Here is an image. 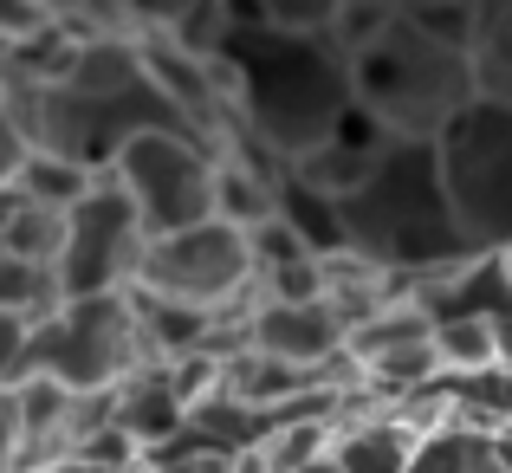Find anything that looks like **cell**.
Wrapping results in <instances>:
<instances>
[{"instance_id": "cell-1", "label": "cell", "mask_w": 512, "mask_h": 473, "mask_svg": "<svg viewBox=\"0 0 512 473\" xmlns=\"http://www.w3.org/2000/svg\"><path fill=\"white\" fill-rule=\"evenodd\" d=\"M221 72H227V98H234V130L266 143L279 162H299L305 150L331 143V130L357 104L350 52L338 33H292V26L234 33L221 52Z\"/></svg>"}, {"instance_id": "cell-2", "label": "cell", "mask_w": 512, "mask_h": 473, "mask_svg": "<svg viewBox=\"0 0 512 473\" xmlns=\"http://www.w3.org/2000/svg\"><path fill=\"white\" fill-rule=\"evenodd\" d=\"M344 227L350 247L396 279H428L480 260V247L467 240L461 214H454L448 175H441V143H389L370 188L357 201H344Z\"/></svg>"}, {"instance_id": "cell-3", "label": "cell", "mask_w": 512, "mask_h": 473, "mask_svg": "<svg viewBox=\"0 0 512 473\" xmlns=\"http://www.w3.org/2000/svg\"><path fill=\"white\" fill-rule=\"evenodd\" d=\"M150 130H195L169 104V91L150 78L137 33L91 39L78 72L46 91V150L85 162V169L111 175L117 156Z\"/></svg>"}, {"instance_id": "cell-4", "label": "cell", "mask_w": 512, "mask_h": 473, "mask_svg": "<svg viewBox=\"0 0 512 473\" xmlns=\"http://www.w3.org/2000/svg\"><path fill=\"white\" fill-rule=\"evenodd\" d=\"M350 85H357V104L396 143H441L480 104V65L474 52L448 46V39L422 33L409 13H396L370 46L350 52Z\"/></svg>"}, {"instance_id": "cell-5", "label": "cell", "mask_w": 512, "mask_h": 473, "mask_svg": "<svg viewBox=\"0 0 512 473\" xmlns=\"http://www.w3.org/2000/svg\"><path fill=\"white\" fill-rule=\"evenodd\" d=\"M0 383H26V376H59L78 396H111L137 370H150V337L137 318V292H104V299H72L46 331L0 318Z\"/></svg>"}, {"instance_id": "cell-6", "label": "cell", "mask_w": 512, "mask_h": 473, "mask_svg": "<svg viewBox=\"0 0 512 473\" xmlns=\"http://www.w3.org/2000/svg\"><path fill=\"white\" fill-rule=\"evenodd\" d=\"M260 286V260H253V234L234 221H201L182 234H156L143 253L137 292L150 299H175L195 305V312H227V305H247Z\"/></svg>"}, {"instance_id": "cell-7", "label": "cell", "mask_w": 512, "mask_h": 473, "mask_svg": "<svg viewBox=\"0 0 512 473\" xmlns=\"http://www.w3.org/2000/svg\"><path fill=\"white\" fill-rule=\"evenodd\" d=\"M441 175H448L467 240L480 253L512 247V104L480 98L441 137Z\"/></svg>"}, {"instance_id": "cell-8", "label": "cell", "mask_w": 512, "mask_h": 473, "mask_svg": "<svg viewBox=\"0 0 512 473\" xmlns=\"http://www.w3.org/2000/svg\"><path fill=\"white\" fill-rule=\"evenodd\" d=\"M117 182L150 221V234H182V227L214 221V175L221 150L201 130H150L117 156Z\"/></svg>"}, {"instance_id": "cell-9", "label": "cell", "mask_w": 512, "mask_h": 473, "mask_svg": "<svg viewBox=\"0 0 512 473\" xmlns=\"http://www.w3.org/2000/svg\"><path fill=\"white\" fill-rule=\"evenodd\" d=\"M150 221L137 214V201L124 195L117 175H104L85 201L72 208V227H65V292L72 299H104V292H137L143 253H150Z\"/></svg>"}, {"instance_id": "cell-10", "label": "cell", "mask_w": 512, "mask_h": 473, "mask_svg": "<svg viewBox=\"0 0 512 473\" xmlns=\"http://www.w3.org/2000/svg\"><path fill=\"white\" fill-rule=\"evenodd\" d=\"M117 428H130V435L143 441V454L188 428V402H182V389H175L169 363H150V370H137L117 389Z\"/></svg>"}, {"instance_id": "cell-11", "label": "cell", "mask_w": 512, "mask_h": 473, "mask_svg": "<svg viewBox=\"0 0 512 473\" xmlns=\"http://www.w3.org/2000/svg\"><path fill=\"white\" fill-rule=\"evenodd\" d=\"M415 454H422V435H415L389 402H383V409H370V415H350L344 435H338L344 473H409Z\"/></svg>"}, {"instance_id": "cell-12", "label": "cell", "mask_w": 512, "mask_h": 473, "mask_svg": "<svg viewBox=\"0 0 512 473\" xmlns=\"http://www.w3.org/2000/svg\"><path fill=\"white\" fill-rule=\"evenodd\" d=\"M65 305H72V292H65V273L52 260H0V318L7 324L46 331Z\"/></svg>"}, {"instance_id": "cell-13", "label": "cell", "mask_w": 512, "mask_h": 473, "mask_svg": "<svg viewBox=\"0 0 512 473\" xmlns=\"http://www.w3.org/2000/svg\"><path fill=\"white\" fill-rule=\"evenodd\" d=\"M435 350H441V370H448L454 383H474V376L506 370V331H500V318H487V312L441 318L435 324Z\"/></svg>"}, {"instance_id": "cell-14", "label": "cell", "mask_w": 512, "mask_h": 473, "mask_svg": "<svg viewBox=\"0 0 512 473\" xmlns=\"http://www.w3.org/2000/svg\"><path fill=\"white\" fill-rule=\"evenodd\" d=\"M65 227H72V214L59 208H39V201L13 195V188H0V260H65Z\"/></svg>"}, {"instance_id": "cell-15", "label": "cell", "mask_w": 512, "mask_h": 473, "mask_svg": "<svg viewBox=\"0 0 512 473\" xmlns=\"http://www.w3.org/2000/svg\"><path fill=\"white\" fill-rule=\"evenodd\" d=\"M409 473H512L506 448L493 428L461 422V428H441V435L422 441V454L409 461Z\"/></svg>"}, {"instance_id": "cell-16", "label": "cell", "mask_w": 512, "mask_h": 473, "mask_svg": "<svg viewBox=\"0 0 512 473\" xmlns=\"http://www.w3.org/2000/svg\"><path fill=\"white\" fill-rule=\"evenodd\" d=\"M98 182H104V175H98V169H85V162H72V156H59V150H33V162H26L13 182H0V188H13V195L39 201V208L72 214Z\"/></svg>"}, {"instance_id": "cell-17", "label": "cell", "mask_w": 512, "mask_h": 473, "mask_svg": "<svg viewBox=\"0 0 512 473\" xmlns=\"http://www.w3.org/2000/svg\"><path fill=\"white\" fill-rule=\"evenodd\" d=\"M85 46H91V39L78 33V26H46V33L26 39V46H7V52H0V65H7V72L39 78V85H65V78L78 72V59H85Z\"/></svg>"}, {"instance_id": "cell-18", "label": "cell", "mask_w": 512, "mask_h": 473, "mask_svg": "<svg viewBox=\"0 0 512 473\" xmlns=\"http://www.w3.org/2000/svg\"><path fill=\"white\" fill-rule=\"evenodd\" d=\"M247 454H234L227 441H214L208 428L188 422L182 435H169L163 448H150V473H240Z\"/></svg>"}, {"instance_id": "cell-19", "label": "cell", "mask_w": 512, "mask_h": 473, "mask_svg": "<svg viewBox=\"0 0 512 473\" xmlns=\"http://www.w3.org/2000/svg\"><path fill=\"white\" fill-rule=\"evenodd\" d=\"M474 65H480V98L512 104V0H487V26H480Z\"/></svg>"}, {"instance_id": "cell-20", "label": "cell", "mask_w": 512, "mask_h": 473, "mask_svg": "<svg viewBox=\"0 0 512 473\" xmlns=\"http://www.w3.org/2000/svg\"><path fill=\"white\" fill-rule=\"evenodd\" d=\"M422 33L448 39V46L474 52L480 46V26H487V0H415V7H402Z\"/></svg>"}, {"instance_id": "cell-21", "label": "cell", "mask_w": 512, "mask_h": 473, "mask_svg": "<svg viewBox=\"0 0 512 473\" xmlns=\"http://www.w3.org/2000/svg\"><path fill=\"white\" fill-rule=\"evenodd\" d=\"M253 260H260V273H279V266H305V260H318V247L286 221V214H273V221L253 227Z\"/></svg>"}, {"instance_id": "cell-22", "label": "cell", "mask_w": 512, "mask_h": 473, "mask_svg": "<svg viewBox=\"0 0 512 473\" xmlns=\"http://www.w3.org/2000/svg\"><path fill=\"white\" fill-rule=\"evenodd\" d=\"M46 26H59L46 0H0V52H7V46H26V39H39Z\"/></svg>"}, {"instance_id": "cell-23", "label": "cell", "mask_w": 512, "mask_h": 473, "mask_svg": "<svg viewBox=\"0 0 512 473\" xmlns=\"http://www.w3.org/2000/svg\"><path fill=\"white\" fill-rule=\"evenodd\" d=\"M266 7H273V20L292 26V33H331L344 0H266Z\"/></svg>"}, {"instance_id": "cell-24", "label": "cell", "mask_w": 512, "mask_h": 473, "mask_svg": "<svg viewBox=\"0 0 512 473\" xmlns=\"http://www.w3.org/2000/svg\"><path fill=\"white\" fill-rule=\"evenodd\" d=\"M130 20V33H169L175 20L188 13V0H117Z\"/></svg>"}, {"instance_id": "cell-25", "label": "cell", "mask_w": 512, "mask_h": 473, "mask_svg": "<svg viewBox=\"0 0 512 473\" xmlns=\"http://www.w3.org/2000/svg\"><path fill=\"white\" fill-rule=\"evenodd\" d=\"M221 13H227V26H234V33H273V7H266V0H221Z\"/></svg>"}, {"instance_id": "cell-26", "label": "cell", "mask_w": 512, "mask_h": 473, "mask_svg": "<svg viewBox=\"0 0 512 473\" xmlns=\"http://www.w3.org/2000/svg\"><path fill=\"white\" fill-rule=\"evenodd\" d=\"M299 473H344V461H338V454H325V461H312V467H299Z\"/></svg>"}, {"instance_id": "cell-27", "label": "cell", "mask_w": 512, "mask_h": 473, "mask_svg": "<svg viewBox=\"0 0 512 473\" xmlns=\"http://www.w3.org/2000/svg\"><path fill=\"white\" fill-rule=\"evenodd\" d=\"M500 331H506V370H512V312L500 318Z\"/></svg>"}, {"instance_id": "cell-28", "label": "cell", "mask_w": 512, "mask_h": 473, "mask_svg": "<svg viewBox=\"0 0 512 473\" xmlns=\"http://www.w3.org/2000/svg\"><path fill=\"white\" fill-rule=\"evenodd\" d=\"M240 473H266V461H260V454H247V461H240Z\"/></svg>"}, {"instance_id": "cell-29", "label": "cell", "mask_w": 512, "mask_h": 473, "mask_svg": "<svg viewBox=\"0 0 512 473\" xmlns=\"http://www.w3.org/2000/svg\"><path fill=\"white\" fill-rule=\"evenodd\" d=\"M500 448H506V467H512V428H500Z\"/></svg>"}, {"instance_id": "cell-30", "label": "cell", "mask_w": 512, "mask_h": 473, "mask_svg": "<svg viewBox=\"0 0 512 473\" xmlns=\"http://www.w3.org/2000/svg\"><path fill=\"white\" fill-rule=\"evenodd\" d=\"M344 7H350V0H344ZM363 7H402V0H363Z\"/></svg>"}]
</instances>
